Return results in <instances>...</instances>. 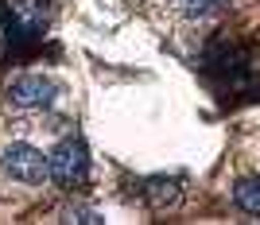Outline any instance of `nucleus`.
<instances>
[{
    "instance_id": "f257e3e1",
    "label": "nucleus",
    "mask_w": 260,
    "mask_h": 225,
    "mask_svg": "<svg viewBox=\"0 0 260 225\" xmlns=\"http://www.w3.org/2000/svg\"><path fill=\"white\" fill-rule=\"evenodd\" d=\"M198 70L214 82V89L221 93H249L260 86V62L256 51L237 39H214L206 47V54L198 58Z\"/></svg>"
},
{
    "instance_id": "f03ea898",
    "label": "nucleus",
    "mask_w": 260,
    "mask_h": 225,
    "mask_svg": "<svg viewBox=\"0 0 260 225\" xmlns=\"http://www.w3.org/2000/svg\"><path fill=\"white\" fill-rule=\"evenodd\" d=\"M51 23V0H0V27L12 58H27L39 51Z\"/></svg>"
},
{
    "instance_id": "7ed1b4c3",
    "label": "nucleus",
    "mask_w": 260,
    "mask_h": 225,
    "mask_svg": "<svg viewBox=\"0 0 260 225\" xmlns=\"http://www.w3.org/2000/svg\"><path fill=\"white\" fill-rule=\"evenodd\" d=\"M47 179L62 190H74L89 179V151L82 136H66L54 144V151L47 155Z\"/></svg>"
},
{
    "instance_id": "20e7f679",
    "label": "nucleus",
    "mask_w": 260,
    "mask_h": 225,
    "mask_svg": "<svg viewBox=\"0 0 260 225\" xmlns=\"http://www.w3.org/2000/svg\"><path fill=\"white\" fill-rule=\"evenodd\" d=\"M0 167H4V175H12L23 186H35V182L47 179V155L35 144H23V140H16V144H8L0 151Z\"/></svg>"
},
{
    "instance_id": "39448f33",
    "label": "nucleus",
    "mask_w": 260,
    "mask_h": 225,
    "mask_svg": "<svg viewBox=\"0 0 260 225\" xmlns=\"http://www.w3.org/2000/svg\"><path fill=\"white\" fill-rule=\"evenodd\" d=\"M4 97L16 109H51L58 101V82H51L43 74H16L4 89Z\"/></svg>"
},
{
    "instance_id": "423d86ee",
    "label": "nucleus",
    "mask_w": 260,
    "mask_h": 225,
    "mask_svg": "<svg viewBox=\"0 0 260 225\" xmlns=\"http://www.w3.org/2000/svg\"><path fill=\"white\" fill-rule=\"evenodd\" d=\"M140 194L148 198L152 210H171L183 202V179L179 175H152L140 182Z\"/></svg>"
},
{
    "instance_id": "0eeeda50",
    "label": "nucleus",
    "mask_w": 260,
    "mask_h": 225,
    "mask_svg": "<svg viewBox=\"0 0 260 225\" xmlns=\"http://www.w3.org/2000/svg\"><path fill=\"white\" fill-rule=\"evenodd\" d=\"M233 202L245 210V214H260V179H241L233 186Z\"/></svg>"
},
{
    "instance_id": "6e6552de",
    "label": "nucleus",
    "mask_w": 260,
    "mask_h": 225,
    "mask_svg": "<svg viewBox=\"0 0 260 225\" xmlns=\"http://www.w3.org/2000/svg\"><path fill=\"white\" fill-rule=\"evenodd\" d=\"M62 221H70V225H101L105 217L98 214V210H89V206H66L62 210Z\"/></svg>"
},
{
    "instance_id": "1a4fd4ad",
    "label": "nucleus",
    "mask_w": 260,
    "mask_h": 225,
    "mask_svg": "<svg viewBox=\"0 0 260 225\" xmlns=\"http://www.w3.org/2000/svg\"><path fill=\"white\" fill-rule=\"evenodd\" d=\"M221 8H225V0H183V12L190 20H206V16H214Z\"/></svg>"
}]
</instances>
